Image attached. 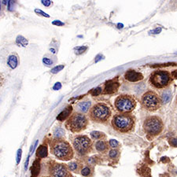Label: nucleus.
Segmentation results:
<instances>
[{
    "instance_id": "obj_14",
    "label": "nucleus",
    "mask_w": 177,
    "mask_h": 177,
    "mask_svg": "<svg viewBox=\"0 0 177 177\" xmlns=\"http://www.w3.org/2000/svg\"><path fill=\"white\" fill-rule=\"evenodd\" d=\"M72 111H73V107L71 106H68L66 109H64V110H62L58 115L57 120L59 121H64L66 119L68 120V118L71 116Z\"/></svg>"
},
{
    "instance_id": "obj_21",
    "label": "nucleus",
    "mask_w": 177,
    "mask_h": 177,
    "mask_svg": "<svg viewBox=\"0 0 177 177\" xmlns=\"http://www.w3.org/2000/svg\"><path fill=\"white\" fill-rule=\"evenodd\" d=\"M91 137L93 140H101L102 138H105L106 135H104L103 132H99V131H94V132H91Z\"/></svg>"
},
{
    "instance_id": "obj_17",
    "label": "nucleus",
    "mask_w": 177,
    "mask_h": 177,
    "mask_svg": "<svg viewBox=\"0 0 177 177\" xmlns=\"http://www.w3.org/2000/svg\"><path fill=\"white\" fill-rule=\"evenodd\" d=\"M68 168L70 169V172H76V173H78V172H81V168H82L83 165L80 161H71L69 164H67Z\"/></svg>"
},
{
    "instance_id": "obj_1",
    "label": "nucleus",
    "mask_w": 177,
    "mask_h": 177,
    "mask_svg": "<svg viewBox=\"0 0 177 177\" xmlns=\"http://www.w3.org/2000/svg\"><path fill=\"white\" fill-rule=\"evenodd\" d=\"M51 153L59 160L70 161L73 158L74 152L70 142L64 139L55 138L50 142Z\"/></svg>"
},
{
    "instance_id": "obj_19",
    "label": "nucleus",
    "mask_w": 177,
    "mask_h": 177,
    "mask_svg": "<svg viewBox=\"0 0 177 177\" xmlns=\"http://www.w3.org/2000/svg\"><path fill=\"white\" fill-rule=\"evenodd\" d=\"M91 102L90 101H85V102H81L77 105V108L78 110L81 112V113H86L88 111V110L91 107Z\"/></svg>"
},
{
    "instance_id": "obj_35",
    "label": "nucleus",
    "mask_w": 177,
    "mask_h": 177,
    "mask_svg": "<svg viewBox=\"0 0 177 177\" xmlns=\"http://www.w3.org/2000/svg\"><path fill=\"white\" fill-rule=\"evenodd\" d=\"M41 2H42L43 5L47 6V7H49L51 5V1H50V0H42Z\"/></svg>"
},
{
    "instance_id": "obj_24",
    "label": "nucleus",
    "mask_w": 177,
    "mask_h": 177,
    "mask_svg": "<svg viewBox=\"0 0 177 177\" xmlns=\"http://www.w3.org/2000/svg\"><path fill=\"white\" fill-rule=\"evenodd\" d=\"M43 63L44 64V66H47V67H51L55 64V62L52 58H48L47 56H44L43 58Z\"/></svg>"
},
{
    "instance_id": "obj_8",
    "label": "nucleus",
    "mask_w": 177,
    "mask_h": 177,
    "mask_svg": "<svg viewBox=\"0 0 177 177\" xmlns=\"http://www.w3.org/2000/svg\"><path fill=\"white\" fill-rule=\"evenodd\" d=\"M161 99L153 91H148L142 98V106L147 110L154 111L161 106Z\"/></svg>"
},
{
    "instance_id": "obj_4",
    "label": "nucleus",
    "mask_w": 177,
    "mask_h": 177,
    "mask_svg": "<svg viewBox=\"0 0 177 177\" xmlns=\"http://www.w3.org/2000/svg\"><path fill=\"white\" fill-rule=\"evenodd\" d=\"M111 116V110L106 104L98 103L91 108L89 117L91 121L98 123H104Z\"/></svg>"
},
{
    "instance_id": "obj_32",
    "label": "nucleus",
    "mask_w": 177,
    "mask_h": 177,
    "mask_svg": "<svg viewBox=\"0 0 177 177\" xmlns=\"http://www.w3.org/2000/svg\"><path fill=\"white\" fill-rule=\"evenodd\" d=\"M21 154H22V150L21 149H19L17 150V164H18L21 161Z\"/></svg>"
},
{
    "instance_id": "obj_6",
    "label": "nucleus",
    "mask_w": 177,
    "mask_h": 177,
    "mask_svg": "<svg viewBox=\"0 0 177 177\" xmlns=\"http://www.w3.org/2000/svg\"><path fill=\"white\" fill-rule=\"evenodd\" d=\"M136 102L133 97L130 95H121L115 100V107L119 112L128 113L132 112L135 108Z\"/></svg>"
},
{
    "instance_id": "obj_3",
    "label": "nucleus",
    "mask_w": 177,
    "mask_h": 177,
    "mask_svg": "<svg viewBox=\"0 0 177 177\" xmlns=\"http://www.w3.org/2000/svg\"><path fill=\"white\" fill-rule=\"evenodd\" d=\"M135 121L132 115L128 113H119L113 117L112 125L117 131L123 133L130 132L133 128Z\"/></svg>"
},
{
    "instance_id": "obj_36",
    "label": "nucleus",
    "mask_w": 177,
    "mask_h": 177,
    "mask_svg": "<svg viewBox=\"0 0 177 177\" xmlns=\"http://www.w3.org/2000/svg\"><path fill=\"white\" fill-rule=\"evenodd\" d=\"M52 24L56 26H63L65 24L64 23L61 21H54L52 22Z\"/></svg>"
},
{
    "instance_id": "obj_5",
    "label": "nucleus",
    "mask_w": 177,
    "mask_h": 177,
    "mask_svg": "<svg viewBox=\"0 0 177 177\" xmlns=\"http://www.w3.org/2000/svg\"><path fill=\"white\" fill-rule=\"evenodd\" d=\"M73 145L74 150L80 156L87 155L91 151L92 142L87 135H77L73 138Z\"/></svg>"
},
{
    "instance_id": "obj_31",
    "label": "nucleus",
    "mask_w": 177,
    "mask_h": 177,
    "mask_svg": "<svg viewBox=\"0 0 177 177\" xmlns=\"http://www.w3.org/2000/svg\"><path fill=\"white\" fill-rule=\"evenodd\" d=\"M35 12H36V13H37L38 15H40V16L44 17H50V15H48L47 13H45V12H43V11L42 9H35Z\"/></svg>"
},
{
    "instance_id": "obj_26",
    "label": "nucleus",
    "mask_w": 177,
    "mask_h": 177,
    "mask_svg": "<svg viewBox=\"0 0 177 177\" xmlns=\"http://www.w3.org/2000/svg\"><path fill=\"white\" fill-rule=\"evenodd\" d=\"M171 92L168 91H164V93L162 94V102H164V103H168V102L170 101V99H171Z\"/></svg>"
},
{
    "instance_id": "obj_18",
    "label": "nucleus",
    "mask_w": 177,
    "mask_h": 177,
    "mask_svg": "<svg viewBox=\"0 0 177 177\" xmlns=\"http://www.w3.org/2000/svg\"><path fill=\"white\" fill-rule=\"evenodd\" d=\"M94 173V167L91 166V165H83L82 168L81 170V175L84 177H91L93 175Z\"/></svg>"
},
{
    "instance_id": "obj_9",
    "label": "nucleus",
    "mask_w": 177,
    "mask_h": 177,
    "mask_svg": "<svg viewBox=\"0 0 177 177\" xmlns=\"http://www.w3.org/2000/svg\"><path fill=\"white\" fill-rule=\"evenodd\" d=\"M48 173L51 177H72L67 164L53 161L48 164Z\"/></svg>"
},
{
    "instance_id": "obj_11",
    "label": "nucleus",
    "mask_w": 177,
    "mask_h": 177,
    "mask_svg": "<svg viewBox=\"0 0 177 177\" xmlns=\"http://www.w3.org/2000/svg\"><path fill=\"white\" fill-rule=\"evenodd\" d=\"M120 87V84L117 81H114V80H111L109 81L105 84V88L103 90V94H114L118 91V88Z\"/></svg>"
},
{
    "instance_id": "obj_34",
    "label": "nucleus",
    "mask_w": 177,
    "mask_h": 177,
    "mask_svg": "<svg viewBox=\"0 0 177 177\" xmlns=\"http://www.w3.org/2000/svg\"><path fill=\"white\" fill-rule=\"evenodd\" d=\"M61 88H62V84L60 82H57L53 87V90H55V91H58Z\"/></svg>"
},
{
    "instance_id": "obj_7",
    "label": "nucleus",
    "mask_w": 177,
    "mask_h": 177,
    "mask_svg": "<svg viewBox=\"0 0 177 177\" xmlns=\"http://www.w3.org/2000/svg\"><path fill=\"white\" fill-rule=\"evenodd\" d=\"M145 132L150 135H157L163 130V122L158 117H148L143 124Z\"/></svg>"
},
{
    "instance_id": "obj_16",
    "label": "nucleus",
    "mask_w": 177,
    "mask_h": 177,
    "mask_svg": "<svg viewBox=\"0 0 177 177\" xmlns=\"http://www.w3.org/2000/svg\"><path fill=\"white\" fill-rule=\"evenodd\" d=\"M95 146L97 151L99 152V153H104V152H106V150H108V148H109L107 142L103 140V139L96 141L95 143Z\"/></svg>"
},
{
    "instance_id": "obj_30",
    "label": "nucleus",
    "mask_w": 177,
    "mask_h": 177,
    "mask_svg": "<svg viewBox=\"0 0 177 177\" xmlns=\"http://www.w3.org/2000/svg\"><path fill=\"white\" fill-rule=\"evenodd\" d=\"M109 145H110V146L112 149H117L120 146V143L116 139H110V142H109Z\"/></svg>"
},
{
    "instance_id": "obj_22",
    "label": "nucleus",
    "mask_w": 177,
    "mask_h": 177,
    "mask_svg": "<svg viewBox=\"0 0 177 177\" xmlns=\"http://www.w3.org/2000/svg\"><path fill=\"white\" fill-rule=\"evenodd\" d=\"M40 172V162L38 160L34 161L32 167V177H37Z\"/></svg>"
},
{
    "instance_id": "obj_15",
    "label": "nucleus",
    "mask_w": 177,
    "mask_h": 177,
    "mask_svg": "<svg viewBox=\"0 0 177 177\" xmlns=\"http://www.w3.org/2000/svg\"><path fill=\"white\" fill-rule=\"evenodd\" d=\"M48 149L46 144H43L39 146L36 150V157L39 159H43L47 157Z\"/></svg>"
},
{
    "instance_id": "obj_39",
    "label": "nucleus",
    "mask_w": 177,
    "mask_h": 177,
    "mask_svg": "<svg viewBox=\"0 0 177 177\" xmlns=\"http://www.w3.org/2000/svg\"><path fill=\"white\" fill-rule=\"evenodd\" d=\"M43 177H51V176H43Z\"/></svg>"
},
{
    "instance_id": "obj_13",
    "label": "nucleus",
    "mask_w": 177,
    "mask_h": 177,
    "mask_svg": "<svg viewBox=\"0 0 177 177\" xmlns=\"http://www.w3.org/2000/svg\"><path fill=\"white\" fill-rule=\"evenodd\" d=\"M20 65V59L16 53H12L7 58V66L11 70H15Z\"/></svg>"
},
{
    "instance_id": "obj_23",
    "label": "nucleus",
    "mask_w": 177,
    "mask_h": 177,
    "mask_svg": "<svg viewBox=\"0 0 177 177\" xmlns=\"http://www.w3.org/2000/svg\"><path fill=\"white\" fill-rule=\"evenodd\" d=\"M54 135L57 139H60V138H62L63 135H65V131L61 128H55L54 131Z\"/></svg>"
},
{
    "instance_id": "obj_28",
    "label": "nucleus",
    "mask_w": 177,
    "mask_h": 177,
    "mask_svg": "<svg viewBox=\"0 0 177 177\" xmlns=\"http://www.w3.org/2000/svg\"><path fill=\"white\" fill-rule=\"evenodd\" d=\"M102 93V88H95V89L91 90V91H90V94H91L92 96H98V95H99L100 94Z\"/></svg>"
},
{
    "instance_id": "obj_38",
    "label": "nucleus",
    "mask_w": 177,
    "mask_h": 177,
    "mask_svg": "<svg viewBox=\"0 0 177 177\" xmlns=\"http://www.w3.org/2000/svg\"><path fill=\"white\" fill-rule=\"evenodd\" d=\"M173 76L175 77V78H177V70H176V71L174 72V73H173Z\"/></svg>"
},
{
    "instance_id": "obj_27",
    "label": "nucleus",
    "mask_w": 177,
    "mask_h": 177,
    "mask_svg": "<svg viewBox=\"0 0 177 177\" xmlns=\"http://www.w3.org/2000/svg\"><path fill=\"white\" fill-rule=\"evenodd\" d=\"M87 50H88V47H84V46H81V47H77L74 48L75 54L77 55H82V54L84 53Z\"/></svg>"
},
{
    "instance_id": "obj_25",
    "label": "nucleus",
    "mask_w": 177,
    "mask_h": 177,
    "mask_svg": "<svg viewBox=\"0 0 177 177\" xmlns=\"http://www.w3.org/2000/svg\"><path fill=\"white\" fill-rule=\"evenodd\" d=\"M109 157L112 160H114V159H117L119 156V150L117 149H112L109 152Z\"/></svg>"
},
{
    "instance_id": "obj_20",
    "label": "nucleus",
    "mask_w": 177,
    "mask_h": 177,
    "mask_svg": "<svg viewBox=\"0 0 177 177\" xmlns=\"http://www.w3.org/2000/svg\"><path fill=\"white\" fill-rule=\"evenodd\" d=\"M16 44L18 47H25L28 44V40L25 37L23 36H17L16 38Z\"/></svg>"
},
{
    "instance_id": "obj_33",
    "label": "nucleus",
    "mask_w": 177,
    "mask_h": 177,
    "mask_svg": "<svg viewBox=\"0 0 177 177\" xmlns=\"http://www.w3.org/2000/svg\"><path fill=\"white\" fill-rule=\"evenodd\" d=\"M169 144L172 146H173V147H177V139L173 138V139H170Z\"/></svg>"
},
{
    "instance_id": "obj_29",
    "label": "nucleus",
    "mask_w": 177,
    "mask_h": 177,
    "mask_svg": "<svg viewBox=\"0 0 177 177\" xmlns=\"http://www.w3.org/2000/svg\"><path fill=\"white\" fill-rule=\"evenodd\" d=\"M64 68H65L64 65H59V66H55V67H54L53 69H51V73H53V74H56V73L62 71Z\"/></svg>"
},
{
    "instance_id": "obj_2",
    "label": "nucleus",
    "mask_w": 177,
    "mask_h": 177,
    "mask_svg": "<svg viewBox=\"0 0 177 177\" xmlns=\"http://www.w3.org/2000/svg\"><path fill=\"white\" fill-rule=\"evenodd\" d=\"M88 120L84 113L75 112L70 116L66 122V128L73 133H79L86 129Z\"/></svg>"
},
{
    "instance_id": "obj_37",
    "label": "nucleus",
    "mask_w": 177,
    "mask_h": 177,
    "mask_svg": "<svg viewBox=\"0 0 177 177\" xmlns=\"http://www.w3.org/2000/svg\"><path fill=\"white\" fill-rule=\"evenodd\" d=\"M161 28H156V29H154V30H153V31H151L150 32L151 33H153V34H158V33H160L161 32Z\"/></svg>"
},
{
    "instance_id": "obj_10",
    "label": "nucleus",
    "mask_w": 177,
    "mask_h": 177,
    "mask_svg": "<svg viewBox=\"0 0 177 177\" xmlns=\"http://www.w3.org/2000/svg\"><path fill=\"white\" fill-rule=\"evenodd\" d=\"M171 77L169 73L166 71H157L150 77V82L157 88L166 87L170 82Z\"/></svg>"
},
{
    "instance_id": "obj_12",
    "label": "nucleus",
    "mask_w": 177,
    "mask_h": 177,
    "mask_svg": "<svg viewBox=\"0 0 177 177\" xmlns=\"http://www.w3.org/2000/svg\"><path fill=\"white\" fill-rule=\"evenodd\" d=\"M125 79L130 82H137L143 79V76L140 73H137L134 70H128L125 73Z\"/></svg>"
}]
</instances>
